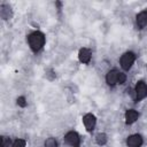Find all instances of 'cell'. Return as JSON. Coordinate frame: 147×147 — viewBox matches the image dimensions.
<instances>
[{
	"instance_id": "52a82bcc",
	"label": "cell",
	"mask_w": 147,
	"mask_h": 147,
	"mask_svg": "<svg viewBox=\"0 0 147 147\" xmlns=\"http://www.w3.org/2000/svg\"><path fill=\"white\" fill-rule=\"evenodd\" d=\"M142 142H144V139L138 133L131 134L126 138V146L127 147H141Z\"/></svg>"
},
{
	"instance_id": "8fae6325",
	"label": "cell",
	"mask_w": 147,
	"mask_h": 147,
	"mask_svg": "<svg viewBox=\"0 0 147 147\" xmlns=\"http://www.w3.org/2000/svg\"><path fill=\"white\" fill-rule=\"evenodd\" d=\"M107 141H108V137H107L106 133L100 132V133H98V134L95 136V142H96L99 146H103V145H106Z\"/></svg>"
},
{
	"instance_id": "277c9868",
	"label": "cell",
	"mask_w": 147,
	"mask_h": 147,
	"mask_svg": "<svg viewBox=\"0 0 147 147\" xmlns=\"http://www.w3.org/2000/svg\"><path fill=\"white\" fill-rule=\"evenodd\" d=\"M64 141L67 145L71 147H79L80 146V136L76 131H68L64 134Z\"/></svg>"
},
{
	"instance_id": "2e32d148",
	"label": "cell",
	"mask_w": 147,
	"mask_h": 147,
	"mask_svg": "<svg viewBox=\"0 0 147 147\" xmlns=\"http://www.w3.org/2000/svg\"><path fill=\"white\" fill-rule=\"evenodd\" d=\"M17 105L20 107H25L26 106V99L24 96H18L17 98Z\"/></svg>"
},
{
	"instance_id": "5bb4252c",
	"label": "cell",
	"mask_w": 147,
	"mask_h": 147,
	"mask_svg": "<svg viewBox=\"0 0 147 147\" xmlns=\"http://www.w3.org/2000/svg\"><path fill=\"white\" fill-rule=\"evenodd\" d=\"M13 147H26V141L24 139L17 138L13 141Z\"/></svg>"
},
{
	"instance_id": "9a60e30c",
	"label": "cell",
	"mask_w": 147,
	"mask_h": 147,
	"mask_svg": "<svg viewBox=\"0 0 147 147\" xmlns=\"http://www.w3.org/2000/svg\"><path fill=\"white\" fill-rule=\"evenodd\" d=\"M126 75L124 74V72H121L119 71V74H118V84L119 85H122V84H124L125 82H126Z\"/></svg>"
},
{
	"instance_id": "7a4b0ae2",
	"label": "cell",
	"mask_w": 147,
	"mask_h": 147,
	"mask_svg": "<svg viewBox=\"0 0 147 147\" xmlns=\"http://www.w3.org/2000/svg\"><path fill=\"white\" fill-rule=\"evenodd\" d=\"M136 59H137L136 53H133V52H131V51L123 53V54L121 55V59H119V64H121L122 69L125 70V71L130 70V69L132 68V65H133Z\"/></svg>"
},
{
	"instance_id": "30bf717a",
	"label": "cell",
	"mask_w": 147,
	"mask_h": 147,
	"mask_svg": "<svg viewBox=\"0 0 147 147\" xmlns=\"http://www.w3.org/2000/svg\"><path fill=\"white\" fill-rule=\"evenodd\" d=\"M124 118H125V123L126 124H133L134 122L138 121L139 118V113L136 109H126L125 114H124Z\"/></svg>"
},
{
	"instance_id": "5b68a950",
	"label": "cell",
	"mask_w": 147,
	"mask_h": 147,
	"mask_svg": "<svg viewBox=\"0 0 147 147\" xmlns=\"http://www.w3.org/2000/svg\"><path fill=\"white\" fill-rule=\"evenodd\" d=\"M83 124L87 132H92L96 125V117L93 114L87 113L83 116Z\"/></svg>"
},
{
	"instance_id": "4fadbf2b",
	"label": "cell",
	"mask_w": 147,
	"mask_h": 147,
	"mask_svg": "<svg viewBox=\"0 0 147 147\" xmlns=\"http://www.w3.org/2000/svg\"><path fill=\"white\" fill-rule=\"evenodd\" d=\"M1 147H13V142L9 137L7 136L1 137Z\"/></svg>"
},
{
	"instance_id": "7c38bea8",
	"label": "cell",
	"mask_w": 147,
	"mask_h": 147,
	"mask_svg": "<svg viewBox=\"0 0 147 147\" xmlns=\"http://www.w3.org/2000/svg\"><path fill=\"white\" fill-rule=\"evenodd\" d=\"M44 147H59L57 140H56L54 137H49V138H47V139L45 140Z\"/></svg>"
},
{
	"instance_id": "8992f818",
	"label": "cell",
	"mask_w": 147,
	"mask_h": 147,
	"mask_svg": "<svg viewBox=\"0 0 147 147\" xmlns=\"http://www.w3.org/2000/svg\"><path fill=\"white\" fill-rule=\"evenodd\" d=\"M118 74H119V71L116 69H111V70L107 71L106 77H105L107 85H109L110 87H114L115 85H117L118 84Z\"/></svg>"
},
{
	"instance_id": "9c48e42d",
	"label": "cell",
	"mask_w": 147,
	"mask_h": 147,
	"mask_svg": "<svg viewBox=\"0 0 147 147\" xmlns=\"http://www.w3.org/2000/svg\"><path fill=\"white\" fill-rule=\"evenodd\" d=\"M78 59H79V62L80 63H84V64H87L90 63L91 59H92V53L88 48L86 47H83L79 49L78 52Z\"/></svg>"
},
{
	"instance_id": "ba28073f",
	"label": "cell",
	"mask_w": 147,
	"mask_h": 147,
	"mask_svg": "<svg viewBox=\"0 0 147 147\" xmlns=\"http://www.w3.org/2000/svg\"><path fill=\"white\" fill-rule=\"evenodd\" d=\"M136 25H137V28L139 30H142L144 28L147 26V8L137 14V16H136Z\"/></svg>"
},
{
	"instance_id": "6da1fadb",
	"label": "cell",
	"mask_w": 147,
	"mask_h": 147,
	"mask_svg": "<svg viewBox=\"0 0 147 147\" xmlns=\"http://www.w3.org/2000/svg\"><path fill=\"white\" fill-rule=\"evenodd\" d=\"M26 40H28V45H29L30 49L32 52L37 53V52H39L44 47L46 38H45V34L41 31L36 30V31H33V32L28 34Z\"/></svg>"
},
{
	"instance_id": "3957f363",
	"label": "cell",
	"mask_w": 147,
	"mask_h": 147,
	"mask_svg": "<svg viewBox=\"0 0 147 147\" xmlns=\"http://www.w3.org/2000/svg\"><path fill=\"white\" fill-rule=\"evenodd\" d=\"M133 93H134L133 98H134L136 102H139V101L144 100L147 96V84L144 80H138L136 86H134Z\"/></svg>"
}]
</instances>
